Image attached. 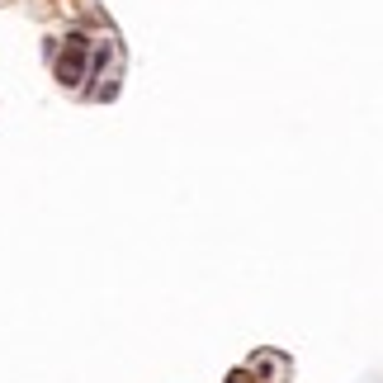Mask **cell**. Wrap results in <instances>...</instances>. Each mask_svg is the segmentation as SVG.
Listing matches in <instances>:
<instances>
[{"mask_svg": "<svg viewBox=\"0 0 383 383\" xmlns=\"http://www.w3.org/2000/svg\"><path fill=\"white\" fill-rule=\"evenodd\" d=\"M85 53H90V43H85L81 33H71L66 38V53H62V62H57V76L66 85H76L85 76Z\"/></svg>", "mask_w": 383, "mask_h": 383, "instance_id": "6da1fadb", "label": "cell"}, {"mask_svg": "<svg viewBox=\"0 0 383 383\" xmlns=\"http://www.w3.org/2000/svg\"><path fill=\"white\" fill-rule=\"evenodd\" d=\"M227 383H247V374H232V379H227Z\"/></svg>", "mask_w": 383, "mask_h": 383, "instance_id": "7a4b0ae2", "label": "cell"}]
</instances>
